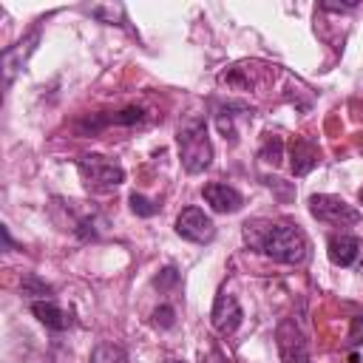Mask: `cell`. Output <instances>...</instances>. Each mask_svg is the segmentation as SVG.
Segmentation results:
<instances>
[{"label": "cell", "mask_w": 363, "mask_h": 363, "mask_svg": "<svg viewBox=\"0 0 363 363\" xmlns=\"http://www.w3.org/2000/svg\"><path fill=\"white\" fill-rule=\"evenodd\" d=\"M244 244L278 264H303L309 255V241L298 224L252 218L244 221Z\"/></svg>", "instance_id": "cell-1"}, {"label": "cell", "mask_w": 363, "mask_h": 363, "mask_svg": "<svg viewBox=\"0 0 363 363\" xmlns=\"http://www.w3.org/2000/svg\"><path fill=\"white\" fill-rule=\"evenodd\" d=\"M176 145H179V159L187 173H201L213 162V142L207 133V122L199 116H190L179 125L176 130Z\"/></svg>", "instance_id": "cell-2"}, {"label": "cell", "mask_w": 363, "mask_h": 363, "mask_svg": "<svg viewBox=\"0 0 363 363\" xmlns=\"http://www.w3.org/2000/svg\"><path fill=\"white\" fill-rule=\"evenodd\" d=\"M77 170H79V179L88 187H96V190H111V187L125 182V167L119 162H113V159L99 156V153L79 156L77 159Z\"/></svg>", "instance_id": "cell-3"}, {"label": "cell", "mask_w": 363, "mask_h": 363, "mask_svg": "<svg viewBox=\"0 0 363 363\" xmlns=\"http://www.w3.org/2000/svg\"><path fill=\"white\" fill-rule=\"evenodd\" d=\"M309 213L323 221V224H357L360 221V210H354L349 201H343L340 196H332V193H315L309 196Z\"/></svg>", "instance_id": "cell-4"}, {"label": "cell", "mask_w": 363, "mask_h": 363, "mask_svg": "<svg viewBox=\"0 0 363 363\" xmlns=\"http://www.w3.org/2000/svg\"><path fill=\"white\" fill-rule=\"evenodd\" d=\"M275 340H278L281 363H312L306 335H303V329L295 323V318H286V320L278 323Z\"/></svg>", "instance_id": "cell-5"}, {"label": "cell", "mask_w": 363, "mask_h": 363, "mask_svg": "<svg viewBox=\"0 0 363 363\" xmlns=\"http://www.w3.org/2000/svg\"><path fill=\"white\" fill-rule=\"evenodd\" d=\"M176 233H179L184 241L210 244V241L216 238V224H213V218H210L201 207H184V210L176 216Z\"/></svg>", "instance_id": "cell-6"}, {"label": "cell", "mask_w": 363, "mask_h": 363, "mask_svg": "<svg viewBox=\"0 0 363 363\" xmlns=\"http://www.w3.org/2000/svg\"><path fill=\"white\" fill-rule=\"evenodd\" d=\"M241 303L235 301V295H230L227 289H221L216 295V303H213V312H210V323L218 335H233L238 326H241Z\"/></svg>", "instance_id": "cell-7"}, {"label": "cell", "mask_w": 363, "mask_h": 363, "mask_svg": "<svg viewBox=\"0 0 363 363\" xmlns=\"http://www.w3.org/2000/svg\"><path fill=\"white\" fill-rule=\"evenodd\" d=\"M201 196H204V201H207L216 213H238L241 204H244V196H241L235 187L224 184V182H210V184H204V187H201Z\"/></svg>", "instance_id": "cell-8"}, {"label": "cell", "mask_w": 363, "mask_h": 363, "mask_svg": "<svg viewBox=\"0 0 363 363\" xmlns=\"http://www.w3.org/2000/svg\"><path fill=\"white\" fill-rule=\"evenodd\" d=\"M37 40H40V34L34 31L31 37H26V40H20L17 45H11V48H6V51H3V79H6V88L11 85L14 74H17V71H23V65H26L28 54L34 51V43H37Z\"/></svg>", "instance_id": "cell-9"}, {"label": "cell", "mask_w": 363, "mask_h": 363, "mask_svg": "<svg viewBox=\"0 0 363 363\" xmlns=\"http://www.w3.org/2000/svg\"><path fill=\"white\" fill-rule=\"evenodd\" d=\"M326 252H329V261L335 267H352L357 261V255H360V241L354 235H349V233H340V235L329 238Z\"/></svg>", "instance_id": "cell-10"}, {"label": "cell", "mask_w": 363, "mask_h": 363, "mask_svg": "<svg viewBox=\"0 0 363 363\" xmlns=\"http://www.w3.org/2000/svg\"><path fill=\"white\" fill-rule=\"evenodd\" d=\"M31 312H34V318L45 326V329H54V332H65L74 320H71V315L65 312V309H60L54 301H31Z\"/></svg>", "instance_id": "cell-11"}, {"label": "cell", "mask_w": 363, "mask_h": 363, "mask_svg": "<svg viewBox=\"0 0 363 363\" xmlns=\"http://www.w3.org/2000/svg\"><path fill=\"white\" fill-rule=\"evenodd\" d=\"M318 145L309 139H295L292 142V173L295 176H306L315 164H318Z\"/></svg>", "instance_id": "cell-12"}, {"label": "cell", "mask_w": 363, "mask_h": 363, "mask_svg": "<svg viewBox=\"0 0 363 363\" xmlns=\"http://www.w3.org/2000/svg\"><path fill=\"white\" fill-rule=\"evenodd\" d=\"M91 363H130L128 354L113 346V343H99L94 352H91Z\"/></svg>", "instance_id": "cell-13"}, {"label": "cell", "mask_w": 363, "mask_h": 363, "mask_svg": "<svg viewBox=\"0 0 363 363\" xmlns=\"http://www.w3.org/2000/svg\"><path fill=\"white\" fill-rule=\"evenodd\" d=\"M258 156H261L264 162H269V164H278V162L284 159V139H281V136H275V133H269V136L264 139V145H261Z\"/></svg>", "instance_id": "cell-14"}, {"label": "cell", "mask_w": 363, "mask_h": 363, "mask_svg": "<svg viewBox=\"0 0 363 363\" xmlns=\"http://www.w3.org/2000/svg\"><path fill=\"white\" fill-rule=\"evenodd\" d=\"M130 210L136 213V216H142V218H150V216H156L159 213V204L156 201H150L147 196H142V193H130Z\"/></svg>", "instance_id": "cell-15"}, {"label": "cell", "mask_w": 363, "mask_h": 363, "mask_svg": "<svg viewBox=\"0 0 363 363\" xmlns=\"http://www.w3.org/2000/svg\"><path fill=\"white\" fill-rule=\"evenodd\" d=\"M20 286H23V295H45V298L51 295V286H48V284H43L37 275H26Z\"/></svg>", "instance_id": "cell-16"}, {"label": "cell", "mask_w": 363, "mask_h": 363, "mask_svg": "<svg viewBox=\"0 0 363 363\" xmlns=\"http://www.w3.org/2000/svg\"><path fill=\"white\" fill-rule=\"evenodd\" d=\"M142 116H145V111H142V108H125V111L113 113L108 122H113V125H133V122H139Z\"/></svg>", "instance_id": "cell-17"}, {"label": "cell", "mask_w": 363, "mask_h": 363, "mask_svg": "<svg viewBox=\"0 0 363 363\" xmlns=\"http://www.w3.org/2000/svg\"><path fill=\"white\" fill-rule=\"evenodd\" d=\"M179 284V269L176 267H164L156 278H153V286H159V289H170V286H176Z\"/></svg>", "instance_id": "cell-18"}, {"label": "cell", "mask_w": 363, "mask_h": 363, "mask_svg": "<svg viewBox=\"0 0 363 363\" xmlns=\"http://www.w3.org/2000/svg\"><path fill=\"white\" fill-rule=\"evenodd\" d=\"M153 323L159 326V329H170L173 323H176V312H173V306H159V309H153Z\"/></svg>", "instance_id": "cell-19"}, {"label": "cell", "mask_w": 363, "mask_h": 363, "mask_svg": "<svg viewBox=\"0 0 363 363\" xmlns=\"http://www.w3.org/2000/svg\"><path fill=\"white\" fill-rule=\"evenodd\" d=\"M360 343H363V315H354L349 329V346H360Z\"/></svg>", "instance_id": "cell-20"}, {"label": "cell", "mask_w": 363, "mask_h": 363, "mask_svg": "<svg viewBox=\"0 0 363 363\" xmlns=\"http://www.w3.org/2000/svg\"><path fill=\"white\" fill-rule=\"evenodd\" d=\"M201 363H227V357L218 346H210L207 352H201Z\"/></svg>", "instance_id": "cell-21"}, {"label": "cell", "mask_w": 363, "mask_h": 363, "mask_svg": "<svg viewBox=\"0 0 363 363\" xmlns=\"http://www.w3.org/2000/svg\"><path fill=\"white\" fill-rule=\"evenodd\" d=\"M3 241H6V252H9V250L14 247V244H11V235H9V227H3Z\"/></svg>", "instance_id": "cell-22"}, {"label": "cell", "mask_w": 363, "mask_h": 363, "mask_svg": "<svg viewBox=\"0 0 363 363\" xmlns=\"http://www.w3.org/2000/svg\"><path fill=\"white\" fill-rule=\"evenodd\" d=\"M164 363H184V360H173V357H170V360H164Z\"/></svg>", "instance_id": "cell-23"}, {"label": "cell", "mask_w": 363, "mask_h": 363, "mask_svg": "<svg viewBox=\"0 0 363 363\" xmlns=\"http://www.w3.org/2000/svg\"><path fill=\"white\" fill-rule=\"evenodd\" d=\"M349 363H357V354H352V360H349Z\"/></svg>", "instance_id": "cell-24"}, {"label": "cell", "mask_w": 363, "mask_h": 363, "mask_svg": "<svg viewBox=\"0 0 363 363\" xmlns=\"http://www.w3.org/2000/svg\"><path fill=\"white\" fill-rule=\"evenodd\" d=\"M360 201H363V190H360Z\"/></svg>", "instance_id": "cell-25"}]
</instances>
